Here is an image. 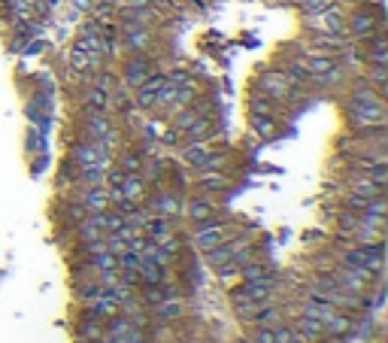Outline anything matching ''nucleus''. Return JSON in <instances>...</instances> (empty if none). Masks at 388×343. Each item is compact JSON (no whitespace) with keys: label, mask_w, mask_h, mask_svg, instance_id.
<instances>
[{"label":"nucleus","mask_w":388,"mask_h":343,"mask_svg":"<svg viewBox=\"0 0 388 343\" xmlns=\"http://www.w3.org/2000/svg\"><path fill=\"white\" fill-rule=\"evenodd\" d=\"M255 92H261L264 97H270V101H276V103H292V101H298L300 88H294L279 70H264L255 79Z\"/></svg>","instance_id":"nucleus-1"},{"label":"nucleus","mask_w":388,"mask_h":343,"mask_svg":"<svg viewBox=\"0 0 388 343\" xmlns=\"http://www.w3.org/2000/svg\"><path fill=\"white\" fill-rule=\"evenodd\" d=\"M346 118L352 128H376V125H388L385 103H343Z\"/></svg>","instance_id":"nucleus-2"},{"label":"nucleus","mask_w":388,"mask_h":343,"mask_svg":"<svg viewBox=\"0 0 388 343\" xmlns=\"http://www.w3.org/2000/svg\"><path fill=\"white\" fill-rule=\"evenodd\" d=\"M234 237V225L231 222H218V219H207L201 222V225H194V243L201 252L207 249H216L218 243L231 240Z\"/></svg>","instance_id":"nucleus-3"},{"label":"nucleus","mask_w":388,"mask_h":343,"mask_svg":"<svg viewBox=\"0 0 388 343\" xmlns=\"http://www.w3.org/2000/svg\"><path fill=\"white\" fill-rule=\"evenodd\" d=\"M70 161H73L76 167H88V164H103V167H109L112 164V155L107 149H103V143L101 140H79V143L70 149Z\"/></svg>","instance_id":"nucleus-4"},{"label":"nucleus","mask_w":388,"mask_h":343,"mask_svg":"<svg viewBox=\"0 0 388 343\" xmlns=\"http://www.w3.org/2000/svg\"><path fill=\"white\" fill-rule=\"evenodd\" d=\"M152 70H158V67H155V61L149 58V55H146V52H133V55L125 58V64H122V82L133 92L137 86H143V79L152 73Z\"/></svg>","instance_id":"nucleus-5"},{"label":"nucleus","mask_w":388,"mask_h":343,"mask_svg":"<svg viewBox=\"0 0 388 343\" xmlns=\"http://www.w3.org/2000/svg\"><path fill=\"white\" fill-rule=\"evenodd\" d=\"M116 27H118V37H122V49L128 55L146 52V49H152V43H155L152 27H140V25H128V22H118Z\"/></svg>","instance_id":"nucleus-6"},{"label":"nucleus","mask_w":388,"mask_h":343,"mask_svg":"<svg viewBox=\"0 0 388 343\" xmlns=\"http://www.w3.org/2000/svg\"><path fill=\"white\" fill-rule=\"evenodd\" d=\"M116 16H118V22L155 27V25H161V18H164V10H158V6H118Z\"/></svg>","instance_id":"nucleus-7"},{"label":"nucleus","mask_w":388,"mask_h":343,"mask_svg":"<svg viewBox=\"0 0 388 343\" xmlns=\"http://www.w3.org/2000/svg\"><path fill=\"white\" fill-rule=\"evenodd\" d=\"M276 289H279V285H276V277H273V274L243 283V292L255 301V304H267V301H273V298H276Z\"/></svg>","instance_id":"nucleus-8"},{"label":"nucleus","mask_w":388,"mask_h":343,"mask_svg":"<svg viewBox=\"0 0 388 343\" xmlns=\"http://www.w3.org/2000/svg\"><path fill=\"white\" fill-rule=\"evenodd\" d=\"M182 213L188 216V222L192 225H201V222H207V219H216V204L209 198H203V194H197V198H192L185 207H182Z\"/></svg>","instance_id":"nucleus-9"},{"label":"nucleus","mask_w":388,"mask_h":343,"mask_svg":"<svg viewBox=\"0 0 388 343\" xmlns=\"http://www.w3.org/2000/svg\"><path fill=\"white\" fill-rule=\"evenodd\" d=\"M292 328H294V338H300L303 343H322V340H328L324 338V325L319 319H309V316H298L292 322Z\"/></svg>","instance_id":"nucleus-10"},{"label":"nucleus","mask_w":388,"mask_h":343,"mask_svg":"<svg viewBox=\"0 0 388 343\" xmlns=\"http://www.w3.org/2000/svg\"><path fill=\"white\" fill-rule=\"evenodd\" d=\"M82 113H86V122H82V134H86V137L101 140L112 128L109 116L103 113V110H82Z\"/></svg>","instance_id":"nucleus-11"},{"label":"nucleus","mask_w":388,"mask_h":343,"mask_svg":"<svg viewBox=\"0 0 388 343\" xmlns=\"http://www.w3.org/2000/svg\"><path fill=\"white\" fill-rule=\"evenodd\" d=\"M209 149H213V140H197V143H185L179 149V158L185 167H192V170H197V167L203 164V158L209 155Z\"/></svg>","instance_id":"nucleus-12"},{"label":"nucleus","mask_w":388,"mask_h":343,"mask_svg":"<svg viewBox=\"0 0 388 343\" xmlns=\"http://www.w3.org/2000/svg\"><path fill=\"white\" fill-rule=\"evenodd\" d=\"M337 313V307L331 304V301H324V298H309L307 295V301L300 304V316H309V319H319L322 325L328 322L331 316Z\"/></svg>","instance_id":"nucleus-13"},{"label":"nucleus","mask_w":388,"mask_h":343,"mask_svg":"<svg viewBox=\"0 0 388 343\" xmlns=\"http://www.w3.org/2000/svg\"><path fill=\"white\" fill-rule=\"evenodd\" d=\"M149 213L152 216H167V219H173V216L182 213V204L176 201L173 192H158L155 198L149 201Z\"/></svg>","instance_id":"nucleus-14"},{"label":"nucleus","mask_w":388,"mask_h":343,"mask_svg":"<svg viewBox=\"0 0 388 343\" xmlns=\"http://www.w3.org/2000/svg\"><path fill=\"white\" fill-rule=\"evenodd\" d=\"M300 58H303V67H307L309 79L324 76V73H331L334 67H340V58H334V55H300Z\"/></svg>","instance_id":"nucleus-15"},{"label":"nucleus","mask_w":388,"mask_h":343,"mask_svg":"<svg viewBox=\"0 0 388 343\" xmlns=\"http://www.w3.org/2000/svg\"><path fill=\"white\" fill-rule=\"evenodd\" d=\"M79 204L88 209V213H103L109 209V198H107V186H91V188H82V198Z\"/></svg>","instance_id":"nucleus-16"},{"label":"nucleus","mask_w":388,"mask_h":343,"mask_svg":"<svg viewBox=\"0 0 388 343\" xmlns=\"http://www.w3.org/2000/svg\"><path fill=\"white\" fill-rule=\"evenodd\" d=\"M197 188H203V192H228L231 177L224 170H197Z\"/></svg>","instance_id":"nucleus-17"},{"label":"nucleus","mask_w":388,"mask_h":343,"mask_svg":"<svg viewBox=\"0 0 388 343\" xmlns=\"http://www.w3.org/2000/svg\"><path fill=\"white\" fill-rule=\"evenodd\" d=\"M86 316L97 319V322H109L112 316H118V304H116V301H112V298L101 295V298L88 301V310H86Z\"/></svg>","instance_id":"nucleus-18"},{"label":"nucleus","mask_w":388,"mask_h":343,"mask_svg":"<svg viewBox=\"0 0 388 343\" xmlns=\"http://www.w3.org/2000/svg\"><path fill=\"white\" fill-rule=\"evenodd\" d=\"M118 188H122V194L128 201H133V204H143L146 194H149V186H146V179L140 177V173H128V177H125V183L118 186Z\"/></svg>","instance_id":"nucleus-19"},{"label":"nucleus","mask_w":388,"mask_h":343,"mask_svg":"<svg viewBox=\"0 0 388 343\" xmlns=\"http://www.w3.org/2000/svg\"><path fill=\"white\" fill-rule=\"evenodd\" d=\"M279 73L285 76V79L292 82L294 88L309 86V73H307V67H303V58H300V55H298V58H292V61H285V64L279 67Z\"/></svg>","instance_id":"nucleus-20"},{"label":"nucleus","mask_w":388,"mask_h":343,"mask_svg":"<svg viewBox=\"0 0 388 343\" xmlns=\"http://www.w3.org/2000/svg\"><path fill=\"white\" fill-rule=\"evenodd\" d=\"M231 307L237 310V316H240V319L252 322V316L258 313V307H261V304H255V301L246 295L243 289H234V292H231Z\"/></svg>","instance_id":"nucleus-21"},{"label":"nucleus","mask_w":388,"mask_h":343,"mask_svg":"<svg viewBox=\"0 0 388 343\" xmlns=\"http://www.w3.org/2000/svg\"><path fill=\"white\" fill-rule=\"evenodd\" d=\"M155 307V316L158 319H164V322H173V319H179L182 316V310H185V304H182L176 295H167V298H161L158 304H152Z\"/></svg>","instance_id":"nucleus-22"},{"label":"nucleus","mask_w":388,"mask_h":343,"mask_svg":"<svg viewBox=\"0 0 388 343\" xmlns=\"http://www.w3.org/2000/svg\"><path fill=\"white\" fill-rule=\"evenodd\" d=\"M137 279H140V283H146V285H158V283H164V268L155 264L152 258H140Z\"/></svg>","instance_id":"nucleus-23"},{"label":"nucleus","mask_w":388,"mask_h":343,"mask_svg":"<svg viewBox=\"0 0 388 343\" xmlns=\"http://www.w3.org/2000/svg\"><path fill=\"white\" fill-rule=\"evenodd\" d=\"M249 125H252V131H255L261 140H273L279 134L276 116H249Z\"/></svg>","instance_id":"nucleus-24"},{"label":"nucleus","mask_w":388,"mask_h":343,"mask_svg":"<svg viewBox=\"0 0 388 343\" xmlns=\"http://www.w3.org/2000/svg\"><path fill=\"white\" fill-rule=\"evenodd\" d=\"M282 103L270 101V97H264L261 92H255L249 97V116H279Z\"/></svg>","instance_id":"nucleus-25"},{"label":"nucleus","mask_w":388,"mask_h":343,"mask_svg":"<svg viewBox=\"0 0 388 343\" xmlns=\"http://www.w3.org/2000/svg\"><path fill=\"white\" fill-rule=\"evenodd\" d=\"M252 322L255 325H267V328H273V325H279V322H285V316H282V307H276V304H261L258 307V313L252 316Z\"/></svg>","instance_id":"nucleus-26"},{"label":"nucleus","mask_w":388,"mask_h":343,"mask_svg":"<svg viewBox=\"0 0 388 343\" xmlns=\"http://www.w3.org/2000/svg\"><path fill=\"white\" fill-rule=\"evenodd\" d=\"M267 274H273V270L267 268V262H255V258H249L246 264H240V268H237V279H240V283L261 279V277H267Z\"/></svg>","instance_id":"nucleus-27"},{"label":"nucleus","mask_w":388,"mask_h":343,"mask_svg":"<svg viewBox=\"0 0 388 343\" xmlns=\"http://www.w3.org/2000/svg\"><path fill=\"white\" fill-rule=\"evenodd\" d=\"M107 107H109V92H103L97 86H91L86 97H82V110H103L107 113Z\"/></svg>","instance_id":"nucleus-28"},{"label":"nucleus","mask_w":388,"mask_h":343,"mask_svg":"<svg viewBox=\"0 0 388 343\" xmlns=\"http://www.w3.org/2000/svg\"><path fill=\"white\" fill-rule=\"evenodd\" d=\"M67 61H70V73H91V52H86V49L73 46Z\"/></svg>","instance_id":"nucleus-29"},{"label":"nucleus","mask_w":388,"mask_h":343,"mask_svg":"<svg viewBox=\"0 0 388 343\" xmlns=\"http://www.w3.org/2000/svg\"><path fill=\"white\" fill-rule=\"evenodd\" d=\"M116 164L122 167L125 173H140V167H143V155H140L137 149H122L116 155Z\"/></svg>","instance_id":"nucleus-30"},{"label":"nucleus","mask_w":388,"mask_h":343,"mask_svg":"<svg viewBox=\"0 0 388 343\" xmlns=\"http://www.w3.org/2000/svg\"><path fill=\"white\" fill-rule=\"evenodd\" d=\"M231 161V149H209V155L203 158V164L197 170H224Z\"/></svg>","instance_id":"nucleus-31"},{"label":"nucleus","mask_w":388,"mask_h":343,"mask_svg":"<svg viewBox=\"0 0 388 343\" xmlns=\"http://www.w3.org/2000/svg\"><path fill=\"white\" fill-rule=\"evenodd\" d=\"M103 322H97V319H91V316H86L79 322V340H101L103 338Z\"/></svg>","instance_id":"nucleus-32"},{"label":"nucleus","mask_w":388,"mask_h":343,"mask_svg":"<svg viewBox=\"0 0 388 343\" xmlns=\"http://www.w3.org/2000/svg\"><path fill=\"white\" fill-rule=\"evenodd\" d=\"M118 3H112V0H94L91 3V18H97V22H112V16H116Z\"/></svg>","instance_id":"nucleus-33"},{"label":"nucleus","mask_w":388,"mask_h":343,"mask_svg":"<svg viewBox=\"0 0 388 343\" xmlns=\"http://www.w3.org/2000/svg\"><path fill=\"white\" fill-rule=\"evenodd\" d=\"M167 82H170V86H176V88H182V86H194V73L188 67H173L170 73H167Z\"/></svg>","instance_id":"nucleus-34"},{"label":"nucleus","mask_w":388,"mask_h":343,"mask_svg":"<svg viewBox=\"0 0 388 343\" xmlns=\"http://www.w3.org/2000/svg\"><path fill=\"white\" fill-rule=\"evenodd\" d=\"M179 140H182V134L179 131L173 128H161V134H158V146H167V149H176V146H179Z\"/></svg>","instance_id":"nucleus-35"},{"label":"nucleus","mask_w":388,"mask_h":343,"mask_svg":"<svg viewBox=\"0 0 388 343\" xmlns=\"http://www.w3.org/2000/svg\"><path fill=\"white\" fill-rule=\"evenodd\" d=\"M101 292H103V285L97 283V277L91 279V283H82V285H79V298H82V301H94V298H101Z\"/></svg>","instance_id":"nucleus-36"},{"label":"nucleus","mask_w":388,"mask_h":343,"mask_svg":"<svg viewBox=\"0 0 388 343\" xmlns=\"http://www.w3.org/2000/svg\"><path fill=\"white\" fill-rule=\"evenodd\" d=\"M367 201H370V198H364V194L349 192V194H346V209H352V213H361V209L367 207Z\"/></svg>","instance_id":"nucleus-37"},{"label":"nucleus","mask_w":388,"mask_h":343,"mask_svg":"<svg viewBox=\"0 0 388 343\" xmlns=\"http://www.w3.org/2000/svg\"><path fill=\"white\" fill-rule=\"evenodd\" d=\"M252 343H276V338H273V328H267V325H255Z\"/></svg>","instance_id":"nucleus-38"},{"label":"nucleus","mask_w":388,"mask_h":343,"mask_svg":"<svg viewBox=\"0 0 388 343\" xmlns=\"http://www.w3.org/2000/svg\"><path fill=\"white\" fill-rule=\"evenodd\" d=\"M331 0H298V6L303 12H315V10H324Z\"/></svg>","instance_id":"nucleus-39"},{"label":"nucleus","mask_w":388,"mask_h":343,"mask_svg":"<svg viewBox=\"0 0 388 343\" xmlns=\"http://www.w3.org/2000/svg\"><path fill=\"white\" fill-rule=\"evenodd\" d=\"M46 3H49V10H52V6H58V3H61V0H46Z\"/></svg>","instance_id":"nucleus-40"},{"label":"nucleus","mask_w":388,"mask_h":343,"mask_svg":"<svg viewBox=\"0 0 388 343\" xmlns=\"http://www.w3.org/2000/svg\"><path fill=\"white\" fill-rule=\"evenodd\" d=\"M288 343H303V340H300V338H292V340H288Z\"/></svg>","instance_id":"nucleus-41"},{"label":"nucleus","mask_w":388,"mask_h":343,"mask_svg":"<svg viewBox=\"0 0 388 343\" xmlns=\"http://www.w3.org/2000/svg\"><path fill=\"white\" fill-rule=\"evenodd\" d=\"M237 343H243V340H237ZM246 343H252V340H246Z\"/></svg>","instance_id":"nucleus-42"}]
</instances>
